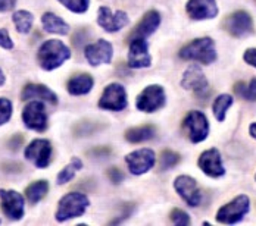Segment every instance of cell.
<instances>
[{"instance_id":"cell-32","label":"cell","mask_w":256,"mask_h":226,"mask_svg":"<svg viewBox=\"0 0 256 226\" xmlns=\"http://www.w3.org/2000/svg\"><path fill=\"white\" fill-rule=\"evenodd\" d=\"M171 222L177 226H187L190 225V216L181 209H174L171 212Z\"/></svg>"},{"instance_id":"cell-20","label":"cell","mask_w":256,"mask_h":226,"mask_svg":"<svg viewBox=\"0 0 256 226\" xmlns=\"http://www.w3.org/2000/svg\"><path fill=\"white\" fill-rule=\"evenodd\" d=\"M21 99L22 100H32V99H38V100L48 101L52 104L58 103L56 94L52 91L49 87L43 85V84H26L21 93Z\"/></svg>"},{"instance_id":"cell-25","label":"cell","mask_w":256,"mask_h":226,"mask_svg":"<svg viewBox=\"0 0 256 226\" xmlns=\"http://www.w3.org/2000/svg\"><path fill=\"white\" fill-rule=\"evenodd\" d=\"M48 191H49V184H48V181H36V182H32V184L26 188V196L31 204H36V203H38V201L43 200V199L46 197Z\"/></svg>"},{"instance_id":"cell-35","label":"cell","mask_w":256,"mask_h":226,"mask_svg":"<svg viewBox=\"0 0 256 226\" xmlns=\"http://www.w3.org/2000/svg\"><path fill=\"white\" fill-rule=\"evenodd\" d=\"M108 178H109L112 182L120 184V182L124 179V174H122L121 169H118V168H109V169H108Z\"/></svg>"},{"instance_id":"cell-23","label":"cell","mask_w":256,"mask_h":226,"mask_svg":"<svg viewBox=\"0 0 256 226\" xmlns=\"http://www.w3.org/2000/svg\"><path fill=\"white\" fill-rule=\"evenodd\" d=\"M42 24L43 28L52 32V34H60V35H65L70 32V25L58 15L52 13V12H46L43 16H42Z\"/></svg>"},{"instance_id":"cell-16","label":"cell","mask_w":256,"mask_h":226,"mask_svg":"<svg viewBox=\"0 0 256 226\" xmlns=\"http://www.w3.org/2000/svg\"><path fill=\"white\" fill-rule=\"evenodd\" d=\"M198 165L202 169V172L210 178L226 175V168L222 165V157L218 149H209L204 151L198 160Z\"/></svg>"},{"instance_id":"cell-28","label":"cell","mask_w":256,"mask_h":226,"mask_svg":"<svg viewBox=\"0 0 256 226\" xmlns=\"http://www.w3.org/2000/svg\"><path fill=\"white\" fill-rule=\"evenodd\" d=\"M12 19H14V24L16 26L18 32L26 34V32L31 31L32 22H34V16L30 12H26V10H18V12L14 13V18Z\"/></svg>"},{"instance_id":"cell-33","label":"cell","mask_w":256,"mask_h":226,"mask_svg":"<svg viewBox=\"0 0 256 226\" xmlns=\"http://www.w3.org/2000/svg\"><path fill=\"white\" fill-rule=\"evenodd\" d=\"M12 116V101L9 99H0V125L6 124Z\"/></svg>"},{"instance_id":"cell-31","label":"cell","mask_w":256,"mask_h":226,"mask_svg":"<svg viewBox=\"0 0 256 226\" xmlns=\"http://www.w3.org/2000/svg\"><path fill=\"white\" fill-rule=\"evenodd\" d=\"M66 9L76 12V13H84L88 6H90V0H59Z\"/></svg>"},{"instance_id":"cell-39","label":"cell","mask_w":256,"mask_h":226,"mask_svg":"<svg viewBox=\"0 0 256 226\" xmlns=\"http://www.w3.org/2000/svg\"><path fill=\"white\" fill-rule=\"evenodd\" d=\"M4 81H6V78H4V74H3V71L0 69V87L4 84Z\"/></svg>"},{"instance_id":"cell-36","label":"cell","mask_w":256,"mask_h":226,"mask_svg":"<svg viewBox=\"0 0 256 226\" xmlns=\"http://www.w3.org/2000/svg\"><path fill=\"white\" fill-rule=\"evenodd\" d=\"M243 59L248 65L256 68V49H248L243 54Z\"/></svg>"},{"instance_id":"cell-21","label":"cell","mask_w":256,"mask_h":226,"mask_svg":"<svg viewBox=\"0 0 256 226\" xmlns=\"http://www.w3.org/2000/svg\"><path fill=\"white\" fill-rule=\"evenodd\" d=\"M159 24H160V15H159L156 10H149V12L143 16V19L137 24L136 29L131 32L130 40H131V38H136V37L146 38L148 35L154 34V31L158 29Z\"/></svg>"},{"instance_id":"cell-8","label":"cell","mask_w":256,"mask_h":226,"mask_svg":"<svg viewBox=\"0 0 256 226\" xmlns=\"http://www.w3.org/2000/svg\"><path fill=\"white\" fill-rule=\"evenodd\" d=\"M154 162H156V156L150 149H140L126 156L128 171L132 175H143L149 172L154 166Z\"/></svg>"},{"instance_id":"cell-11","label":"cell","mask_w":256,"mask_h":226,"mask_svg":"<svg viewBox=\"0 0 256 226\" xmlns=\"http://www.w3.org/2000/svg\"><path fill=\"white\" fill-rule=\"evenodd\" d=\"M174 188L178 196L190 207H196L202 203V193L194 178L188 175H180L174 181Z\"/></svg>"},{"instance_id":"cell-3","label":"cell","mask_w":256,"mask_h":226,"mask_svg":"<svg viewBox=\"0 0 256 226\" xmlns=\"http://www.w3.org/2000/svg\"><path fill=\"white\" fill-rule=\"evenodd\" d=\"M88 206H90V201L86 194L70 193L64 196L59 201V206L56 210V219L59 222H65L74 218H80L86 213Z\"/></svg>"},{"instance_id":"cell-19","label":"cell","mask_w":256,"mask_h":226,"mask_svg":"<svg viewBox=\"0 0 256 226\" xmlns=\"http://www.w3.org/2000/svg\"><path fill=\"white\" fill-rule=\"evenodd\" d=\"M186 10L192 19H214L218 15L216 0H188Z\"/></svg>"},{"instance_id":"cell-7","label":"cell","mask_w":256,"mask_h":226,"mask_svg":"<svg viewBox=\"0 0 256 226\" xmlns=\"http://www.w3.org/2000/svg\"><path fill=\"white\" fill-rule=\"evenodd\" d=\"M99 107L103 110H115V112L124 110L127 107V91H126V88L118 82L109 84L104 88L102 97L99 100Z\"/></svg>"},{"instance_id":"cell-10","label":"cell","mask_w":256,"mask_h":226,"mask_svg":"<svg viewBox=\"0 0 256 226\" xmlns=\"http://www.w3.org/2000/svg\"><path fill=\"white\" fill-rule=\"evenodd\" d=\"M22 121L26 128L43 132L48 128V113L43 101L34 100L28 103L22 112Z\"/></svg>"},{"instance_id":"cell-38","label":"cell","mask_w":256,"mask_h":226,"mask_svg":"<svg viewBox=\"0 0 256 226\" xmlns=\"http://www.w3.org/2000/svg\"><path fill=\"white\" fill-rule=\"evenodd\" d=\"M249 134H250L252 138H255L256 140V122L250 124V126H249Z\"/></svg>"},{"instance_id":"cell-18","label":"cell","mask_w":256,"mask_h":226,"mask_svg":"<svg viewBox=\"0 0 256 226\" xmlns=\"http://www.w3.org/2000/svg\"><path fill=\"white\" fill-rule=\"evenodd\" d=\"M98 24L108 32H116V31L122 29L124 26L127 25L128 16L127 13L122 12V10H116L114 13L109 7L102 6V7H99Z\"/></svg>"},{"instance_id":"cell-30","label":"cell","mask_w":256,"mask_h":226,"mask_svg":"<svg viewBox=\"0 0 256 226\" xmlns=\"http://www.w3.org/2000/svg\"><path fill=\"white\" fill-rule=\"evenodd\" d=\"M180 159H181V157H180V154L178 153H176V151H172V150L162 151V154H160V160H159V166H160V169H162V171H168V169L174 168L176 165H178Z\"/></svg>"},{"instance_id":"cell-17","label":"cell","mask_w":256,"mask_h":226,"mask_svg":"<svg viewBox=\"0 0 256 226\" xmlns=\"http://www.w3.org/2000/svg\"><path fill=\"white\" fill-rule=\"evenodd\" d=\"M84 54L92 66H99L102 63H110L114 56V47L106 40H98L96 43H92L86 47Z\"/></svg>"},{"instance_id":"cell-1","label":"cell","mask_w":256,"mask_h":226,"mask_svg":"<svg viewBox=\"0 0 256 226\" xmlns=\"http://www.w3.org/2000/svg\"><path fill=\"white\" fill-rule=\"evenodd\" d=\"M71 57L70 47L60 40H48L38 49V63L44 71H53L59 68L65 60Z\"/></svg>"},{"instance_id":"cell-2","label":"cell","mask_w":256,"mask_h":226,"mask_svg":"<svg viewBox=\"0 0 256 226\" xmlns=\"http://www.w3.org/2000/svg\"><path fill=\"white\" fill-rule=\"evenodd\" d=\"M180 57L184 60H194L204 65H210L216 60L215 43L209 37L196 38L180 50Z\"/></svg>"},{"instance_id":"cell-9","label":"cell","mask_w":256,"mask_h":226,"mask_svg":"<svg viewBox=\"0 0 256 226\" xmlns=\"http://www.w3.org/2000/svg\"><path fill=\"white\" fill-rule=\"evenodd\" d=\"M152 57L149 54V44L146 38L136 37L130 40V50H128V66L132 69H142L150 66Z\"/></svg>"},{"instance_id":"cell-14","label":"cell","mask_w":256,"mask_h":226,"mask_svg":"<svg viewBox=\"0 0 256 226\" xmlns=\"http://www.w3.org/2000/svg\"><path fill=\"white\" fill-rule=\"evenodd\" d=\"M181 87L184 90L193 91L196 96H205L209 88L208 79H206L204 71L198 65H192L186 69L182 79H181Z\"/></svg>"},{"instance_id":"cell-34","label":"cell","mask_w":256,"mask_h":226,"mask_svg":"<svg viewBox=\"0 0 256 226\" xmlns=\"http://www.w3.org/2000/svg\"><path fill=\"white\" fill-rule=\"evenodd\" d=\"M0 47H3L6 50L14 49V41L10 40V35L4 28H0Z\"/></svg>"},{"instance_id":"cell-37","label":"cell","mask_w":256,"mask_h":226,"mask_svg":"<svg viewBox=\"0 0 256 226\" xmlns=\"http://www.w3.org/2000/svg\"><path fill=\"white\" fill-rule=\"evenodd\" d=\"M16 0H0V12L10 10L15 6Z\"/></svg>"},{"instance_id":"cell-6","label":"cell","mask_w":256,"mask_h":226,"mask_svg":"<svg viewBox=\"0 0 256 226\" xmlns=\"http://www.w3.org/2000/svg\"><path fill=\"white\" fill-rule=\"evenodd\" d=\"M165 91L160 85L154 84L146 87L136 99V106L142 112H156L165 104Z\"/></svg>"},{"instance_id":"cell-24","label":"cell","mask_w":256,"mask_h":226,"mask_svg":"<svg viewBox=\"0 0 256 226\" xmlns=\"http://www.w3.org/2000/svg\"><path fill=\"white\" fill-rule=\"evenodd\" d=\"M154 125H143L131 128L126 132V138L127 141L136 144V143H143L148 140H152L154 137Z\"/></svg>"},{"instance_id":"cell-40","label":"cell","mask_w":256,"mask_h":226,"mask_svg":"<svg viewBox=\"0 0 256 226\" xmlns=\"http://www.w3.org/2000/svg\"><path fill=\"white\" fill-rule=\"evenodd\" d=\"M255 179H256V175H255Z\"/></svg>"},{"instance_id":"cell-22","label":"cell","mask_w":256,"mask_h":226,"mask_svg":"<svg viewBox=\"0 0 256 226\" xmlns=\"http://www.w3.org/2000/svg\"><path fill=\"white\" fill-rule=\"evenodd\" d=\"M93 84H94V81H93L92 75L80 74V75L72 76L68 81L66 88H68L70 94H72V96H82V94H87V93L92 91Z\"/></svg>"},{"instance_id":"cell-15","label":"cell","mask_w":256,"mask_h":226,"mask_svg":"<svg viewBox=\"0 0 256 226\" xmlns=\"http://www.w3.org/2000/svg\"><path fill=\"white\" fill-rule=\"evenodd\" d=\"M0 200H2V209L9 219L18 221L24 216L26 204H24V197L20 193L14 190H0Z\"/></svg>"},{"instance_id":"cell-13","label":"cell","mask_w":256,"mask_h":226,"mask_svg":"<svg viewBox=\"0 0 256 226\" xmlns=\"http://www.w3.org/2000/svg\"><path fill=\"white\" fill-rule=\"evenodd\" d=\"M224 28L230 35L238 38L254 32V21L248 12L237 10L227 16V19L224 21Z\"/></svg>"},{"instance_id":"cell-29","label":"cell","mask_w":256,"mask_h":226,"mask_svg":"<svg viewBox=\"0 0 256 226\" xmlns=\"http://www.w3.org/2000/svg\"><path fill=\"white\" fill-rule=\"evenodd\" d=\"M81 168H82V162H81L78 157H74V159L71 160V163L66 165V166L59 172V175H58V184H59V185H64V184L70 182L71 179H74L76 174H77Z\"/></svg>"},{"instance_id":"cell-12","label":"cell","mask_w":256,"mask_h":226,"mask_svg":"<svg viewBox=\"0 0 256 226\" xmlns=\"http://www.w3.org/2000/svg\"><path fill=\"white\" fill-rule=\"evenodd\" d=\"M26 157L34 163V166L44 169L50 165L52 160V144L50 141L37 138L31 141L26 149Z\"/></svg>"},{"instance_id":"cell-26","label":"cell","mask_w":256,"mask_h":226,"mask_svg":"<svg viewBox=\"0 0 256 226\" xmlns=\"http://www.w3.org/2000/svg\"><path fill=\"white\" fill-rule=\"evenodd\" d=\"M232 101H234V99L230 94H221L215 99L214 104H212V110H214V115H215L218 122H224L227 110L232 106Z\"/></svg>"},{"instance_id":"cell-4","label":"cell","mask_w":256,"mask_h":226,"mask_svg":"<svg viewBox=\"0 0 256 226\" xmlns=\"http://www.w3.org/2000/svg\"><path fill=\"white\" fill-rule=\"evenodd\" d=\"M250 210V200L248 196L240 194L236 199H232L230 203L224 204L216 212V222L224 225H234L238 224Z\"/></svg>"},{"instance_id":"cell-5","label":"cell","mask_w":256,"mask_h":226,"mask_svg":"<svg viewBox=\"0 0 256 226\" xmlns=\"http://www.w3.org/2000/svg\"><path fill=\"white\" fill-rule=\"evenodd\" d=\"M182 128L187 132L192 143L198 144L208 138L209 134V121L204 112L200 110H192L187 113V116L182 121Z\"/></svg>"},{"instance_id":"cell-27","label":"cell","mask_w":256,"mask_h":226,"mask_svg":"<svg viewBox=\"0 0 256 226\" xmlns=\"http://www.w3.org/2000/svg\"><path fill=\"white\" fill-rule=\"evenodd\" d=\"M234 93L248 101H256V78L249 82H237L234 85Z\"/></svg>"}]
</instances>
